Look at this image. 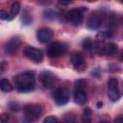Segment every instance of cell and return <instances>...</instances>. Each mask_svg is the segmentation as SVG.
Here are the masks:
<instances>
[{
    "instance_id": "obj_20",
    "label": "cell",
    "mask_w": 123,
    "mask_h": 123,
    "mask_svg": "<svg viewBox=\"0 0 123 123\" xmlns=\"http://www.w3.org/2000/svg\"><path fill=\"white\" fill-rule=\"evenodd\" d=\"M21 20L24 24L28 25V24H31L32 23V15L27 12V11H24L23 12V14H22V17H21Z\"/></svg>"
},
{
    "instance_id": "obj_14",
    "label": "cell",
    "mask_w": 123,
    "mask_h": 123,
    "mask_svg": "<svg viewBox=\"0 0 123 123\" xmlns=\"http://www.w3.org/2000/svg\"><path fill=\"white\" fill-rule=\"evenodd\" d=\"M105 46L106 44H104V41L96 40V42H94L93 44V52L99 56H103L105 55Z\"/></svg>"
},
{
    "instance_id": "obj_10",
    "label": "cell",
    "mask_w": 123,
    "mask_h": 123,
    "mask_svg": "<svg viewBox=\"0 0 123 123\" xmlns=\"http://www.w3.org/2000/svg\"><path fill=\"white\" fill-rule=\"evenodd\" d=\"M20 39L18 37H12L9 41L6 42L5 46H4V52L6 55H9V56H12L13 55L17 49L19 48L20 46Z\"/></svg>"
},
{
    "instance_id": "obj_21",
    "label": "cell",
    "mask_w": 123,
    "mask_h": 123,
    "mask_svg": "<svg viewBox=\"0 0 123 123\" xmlns=\"http://www.w3.org/2000/svg\"><path fill=\"white\" fill-rule=\"evenodd\" d=\"M91 117V111L89 108H85L83 111V121L85 122H89Z\"/></svg>"
},
{
    "instance_id": "obj_19",
    "label": "cell",
    "mask_w": 123,
    "mask_h": 123,
    "mask_svg": "<svg viewBox=\"0 0 123 123\" xmlns=\"http://www.w3.org/2000/svg\"><path fill=\"white\" fill-rule=\"evenodd\" d=\"M20 11V4L18 2H14L12 5V8H11V15L12 16V18L18 14Z\"/></svg>"
},
{
    "instance_id": "obj_15",
    "label": "cell",
    "mask_w": 123,
    "mask_h": 123,
    "mask_svg": "<svg viewBox=\"0 0 123 123\" xmlns=\"http://www.w3.org/2000/svg\"><path fill=\"white\" fill-rule=\"evenodd\" d=\"M117 51V46L115 43H108L105 46V55L109 58L113 57Z\"/></svg>"
},
{
    "instance_id": "obj_26",
    "label": "cell",
    "mask_w": 123,
    "mask_h": 123,
    "mask_svg": "<svg viewBox=\"0 0 123 123\" xmlns=\"http://www.w3.org/2000/svg\"><path fill=\"white\" fill-rule=\"evenodd\" d=\"M44 14H45V17L50 18V19H53V18H55V16H56V13H55L54 12H52V11H46V12H44Z\"/></svg>"
},
{
    "instance_id": "obj_12",
    "label": "cell",
    "mask_w": 123,
    "mask_h": 123,
    "mask_svg": "<svg viewBox=\"0 0 123 123\" xmlns=\"http://www.w3.org/2000/svg\"><path fill=\"white\" fill-rule=\"evenodd\" d=\"M53 31L50 30L49 28H41L37 31V39L42 42V43H45V42H48L50 41L52 38H53Z\"/></svg>"
},
{
    "instance_id": "obj_22",
    "label": "cell",
    "mask_w": 123,
    "mask_h": 123,
    "mask_svg": "<svg viewBox=\"0 0 123 123\" xmlns=\"http://www.w3.org/2000/svg\"><path fill=\"white\" fill-rule=\"evenodd\" d=\"M9 108H10V110H11L12 111H18L21 107H20V105H19L17 102L12 101V102H10V103H9Z\"/></svg>"
},
{
    "instance_id": "obj_4",
    "label": "cell",
    "mask_w": 123,
    "mask_h": 123,
    "mask_svg": "<svg viewBox=\"0 0 123 123\" xmlns=\"http://www.w3.org/2000/svg\"><path fill=\"white\" fill-rule=\"evenodd\" d=\"M67 47L64 43L62 42H52L47 47V55L50 58H57L60 56H62L66 53Z\"/></svg>"
},
{
    "instance_id": "obj_25",
    "label": "cell",
    "mask_w": 123,
    "mask_h": 123,
    "mask_svg": "<svg viewBox=\"0 0 123 123\" xmlns=\"http://www.w3.org/2000/svg\"><path fill=\"white\" fill-rule=\"evenodd\" d=\"M64 120L66 122H73V121H75V116L71 113H67L64 115Z\"/></svg>"
},
{
    "instance_id": "obj_7",
    "label": "cell",
    "mask_w": 123,
    "mask_h": 123,
    "mask_svg": "<svg viewBox=\"0 0 123 123\" xmlns=\"http://www.w3.org/2000/svg\"><path fill=\"white\" fill-rule=\"evenodd\" d=\"M66 19L75 26H79L83 22V9H72L66 12Z\"/></svg>"
},
{
    "instance_id": "obj_18",
    "label": "cell",
    "mask_w": 123,
    "mask_h": 123,
    "mask_svg": "<svg viewBox=\"0 0 123 123\" xmlns=\"http://www.w3.org/2000/svg\"><path fill=\"white\" fill-rule=\"evenodd\" d=\"M93 44L94 42H92L89 38H86L84 41H83V47L86 51L87 52H91L93 51Z\"/></svg>"
},
{
    "instance_id": "obj_31",
    "label": "cell",
    "mask_w": 123,
    "mask_h": 123,
    "mask_svg": "<svg viewBox=\"0 0 123 123\" xmlns=\"http://www.w3.org/2000/svg\"><path fill=\"white\" fill-rule=\"evenodd\" d=\"M121 59H122V60H123V52H122V53H121Z\"/></svg>"
},
{
    "instance_id": "obj_16",
    "label": "cell",
    "mask_w": 123,
    "mask_h": 123,
    "mask_svg": "<svg viewBox=\"0 0 123 123\" xmlns=\"http://www.w3.org/2000/svg\"><path fill=\"white\" fill-rule=\"evenodd\" d=\"M0 88L4 92H11L12 90V86L11 85L10 81L7 79H2L0 81Z\"/></svg>"
},
{
    "instance_id": "obj_23",
    "label": "cell",
    "mask_w": 123,
    "mask_h": 123,
    "mask_svg": "<svg viewBox=\"0 0 123 123\" xmlns=\"http://www.w3.org/2000/svg\"><path fill=\"white\" fill-rule=\"evenodd\" d=\"M0 18L3 20H11V19H12V16L11 15V13H8L6 11L2 10L0 12Z\"/></svg>"
},
{
    "instance_id": "obj_28",
    "label": "cell",
    "mask_w": 123,
    "mask_h": 123,
    "mask_svg": "<svg viewBox=\"0 0 123 123\" xmlns=\"http://www.w3.org/2000/svg\"><path fill=\"white\" fill-rule=\"evenodd\" d=\"M72 0H59V2L60 3H62V4H64V5H66V4H68V3H70Z\"/></svg>"
},
{
    "instance_id": "obj_9",
    "label": "cell",
    "mask_w": 123,
    "mask_h": 123,
    "mask_svg": "<svg viewBox=\"0 0 123 123\" xmlns=\"http://www.w3.org/2000/svg\"><path fill=\"white\" fill-rule=\"evenodd\" d=\"M39 80L43 85V86L46 88H52L58 82L57 77L49 71H43L42 73H40Z\"/></svg>"
},
{
    "instance_id": "obj_34",
    "label": "cell",
    "mask_w": 123,
    "mask_h": 123,
    "mask_svg": "<svg viewBox=\"0 0 123 123\" xmlns=\"http://www.w3.org/2000/svg\"><path fill=\"white\" fill-rule=\"evenodd\" d=\"M90 1H93V0H90Z\"/></svg>"
},
{
    "instance_id": "obj_33",
    "label": "cell",
    "mask_w": 123,
    "mask_h": 123,
    "mask_svg": "<svg viewBox=\"0 0 123 123\" xmlns=\"http://www.w3.org/2000/svg\"><path fill=\"white\" fill-rule=\"evenodd\" d=\"M122 37H123V35H122Z\"/></svg>"
},
{
    "instance_id": "obj_8",
    "label": "cell",
    "mask_w": 123,
    "mask_h": 123,
    "mask_svg": "<svg viewBox=\"0 0 123 123\" xmlns=\"http://www.w3.org/2000/svg\"><path fill=\"white\" fill-rule=\"evenodd\" d=\"M24 55L26 58H28L29 60L35 62H40L43 59L42 51L37 48L32 47V46H28L24 49Z\"/></svg>"
},
{
    "instance_id": "obj_1",
    "label": "cell",
    "mask_w": 123,
    "mask_h": 123,
    "mask_svg": "<svg viewBox=\"0 0 123 123\" xmlns=\"http://www.w3.org/2000/svg\"><path fill=\"white\" fill-rule=\"evenodd\" d=\"M14 82L15 87L19 92H30L35 88V74L33 71H25L18 74Z\"/></svg>"
},
{
    "instance_id": "obj_17",
    "label": "cell",
    "mask_w": 123,
    "mask_h": 123,
    "mask_svg": "<svg viewBox=\"0 0 123 123\" xmlns=\"http://www.w3.org/2000/svg\"><path fill=\"white\" fill-rule=\"evenodd\" d=\"M111 37V31H101L96 35V39L98 41H105L107 38Z\"/></svg>"
},
{
    "instance_id": "obj_11",
    "label": "cell",
    "mask_w": 123,
    "mask_h": 123,
    "mask_svg": "<svg viewBox=\"0 0 123 123\" xmlns=\"http://www.w3.org/2000/svg\"><path fill=\"white\" fill-rule=\"evenodd\" d=\"M102 22H103L102 14L95 12L91 13V15H89V17L87 19V27L90 30H97L101 26Z\"/></svg>"
},
{
    "instance_id": "obj_32",
    "label": "cell",
    "mask_w": 123,
    "mask_h": 123,
    "mask_svg": "<svg viewBox=\"0 0 123 123\" xmlns=\"http://www.w3.org/2000/svg\"><path fill=\"white\" fill-rule=\"evenodd\" d=\"M120 1H121V3H123V0H120Z\"/></svg>"
},
{
    "instance_id": "obj_5",
    "label": "cell",
    "mask_w": 123,
    "mask_h": 123,
    "mask_svg": "<svg viewBox=\"0 0 123 123\" xmlns=\"http://www.w3.org/2000/svg\"><path fill=\"white\" fill-rule=\"evenodd\" d=\"M53 98L57 105L63 106L69 101V98H70L69 90L65 87H59L54 91Z\"/></svg>"
},
{
    "instance_id": "obj_30",
    "label": "cell",
    "mask_w": 123,
    "mask_h": 123,
    "mask_svg": "<svg viewBox=\"0 0 123 123\" xmlns=\"http://www.w3.org/2000/svg\"><path fill=\"white\" fill-rule=\"evenodd\" d=\"M101 106H102V103H101V102H98V103H97V107H98V108H100Z\"/></svg>"
},
{
    "instance_id": "obj_2",
    "label": "cell",
    "mask_w": 123,
    "mask_h": 123,
    "mask_svg": "<svg viewBox=\"0 0 123 123\" xmlns=\"http://www.w3.org/2000/svg\"><path fill=\"white\" fill-rule=\"evenodd\" d=\"M23 111L28 121H35L40 117L42 113V108L37 104H28L24 106Z\"/></svg>"
},
{
    "instance_id": "obj_13",
    "label": "cell",
    "mask_w": 123,
    "mask_h": 123,
    "mask_svg": "<svg viewBox=\"0 0 123 123\" xmlns=\"http://www.w3.org/2000/svg\"><path fill=\"white\" fill-rule=\"evenodd\" d=\"M71 63L78 70H82L85 67V60L80 53H73L71 55Z\"/></svg>"
},
{
    "instance_id": "obj_29",
    "label": "cell",
    "mask_w": 123,
    "mask_h": 123,
    "mask_svg": "<svg viewBox=\"0 0 123 123\" xmlns=\"http://www.w3.org/2000/svg\"><path fill=\"white\" fill-rule=\"evenodd\" d=\"M114 121H115V122H123V116H120V117L115 118Z\"/></svg>"
},
{
    "instance_id": "obj_27",
    "label": "cell",
    "mask_w": 123,
    "mask_h": 123,
    "mask_svg": "<svg viewBox=\"0 0 123 123\" xmlns=\"http://www.w3.org/2000/svg\"><path fill=\"white\" fill-rule=\"evenodd\" d=\"M0 118H1V121H2V122H7V121L9 120V116H8V114H6V113L1 114Z\"/></svg>"
},
{
    "instance_id": "obj_6",
    "label": "cell",
    "mask_w": 123,
    "mask_h": 123,
    "mask_svg": "<svg viewBox=\"0 0 123 123\" xmlns=\"http://www.w3.org/2000/svg\"><path fill=\"white\" fill-rule=\"evenodd\" d=\"M108 95L111 102H116L120 98V91L118 87V81L115 78L110 79L108 83Z\"/></svg>"
},
{
    "instance_id": "obj_3",
    "label": "cell",
    "mask_w": 123,
    "mask_h": 123,
    "mask_svg": "<svg viewBox=\"0 0 123 123\" xmlns=\"http://www.w3.org/2000/svg\"><path fill=\"white\" fill-rule=\"evenodd\" d=\"M86 81L78 80L76 82V86L74 90V101L79 105H83L86 102V93L85 91Z\"/></svg>"
},
{
    "instance_id": "obj_24",
    "label": "cell",
    "mask_w": 123,
    "mask_h": 123,
    "mask_svg": "<svg viewBox=\"0 0 123 123\" xmlns=\"http://www.w3.org/2000/svg\"><path fill=\"white\" fill-rule=\"evenodd\" d=\"M59 121L60 120L57 117H55V116H47L43 120L44 123H56V122H59Z\"/></svg>"
}]
</instances>
